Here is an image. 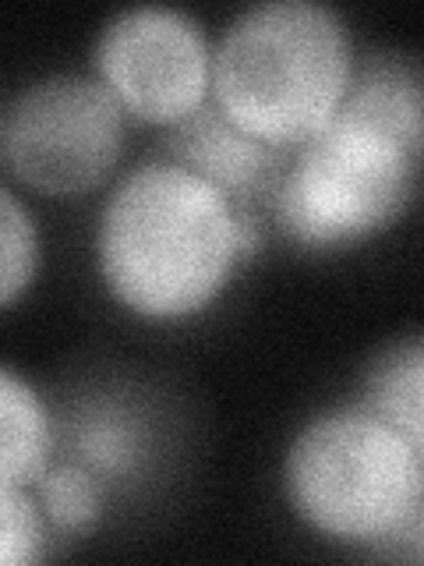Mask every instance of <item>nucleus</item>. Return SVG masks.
Masks as SVG:
<instances>
[{
  "mask_svg": "<svg viewBox=\"0 0 424 566\" xmlns=\"http://www.w3.org/2000/svg\"><path fill=\"white\" fill-rule=\"evenodd\" d=\"M353 40L318 0L244 8L212 50V99L265 146H305L336 117L353 78Z\"/></svg>",
  "mask_w": 424,
  "mask_h": 566,
  "instance_id": "obj_2",
  "label": "nucleus"
},
{
  "mask_svg": "<svg viewBox=\"0 0 424 566\" xmlns=\"http://www.w3.org/2000/svg\"><path fill=\"white\" fill-rule=\"evenodd\" d=\"M336 117L385 135L424 159V61L403 53H371L361 67H353Z\"/></svg>",
  "mask_w": 424,
  "mask_h": 566,
  "instance_id": "obj_8",
  "label": "nucleus"
},
{
  "mask_svg": "<svg viewBox=\"0 0 424 566\" xmlns=\"http://www.w3.org/2000/svg\"><path fill=\"white\" fill-rule=\"evenodd\" d=\"M40 506L22 485H4L0 495V559L4 566H25L43 556Z\"/></svg>",
  "mask_w": 424,
  "mask_h": 566,
  "instance_id": "obj_14",
  "label": "nucleus"
},
{
  "mask_svg": "<svg viewBox=\"0 0 424 566\" xmlns=\"http://www.w3.org/2000/svg\"><path fill=\"white\" fill-rule=\"evenodd\" d=\"M290 510L336 542L393 538L421 513L424 460L364 403L315 415L283 464Z\"/></svg>",
  "mask_w": 424,
  "mask_h": 566,
  "instance_id": "obj_3",
  "label": "nucleus"
},
{
  "mask_svg": "<svg viewBox=\"0 0 424 566\" xmlns=\"http://www.w3.org/2000/svg\"><path fill=\"white\" fill-rule=\"evenodd\" d=\"M40 506L46 521L61 531H88L103 513V489L99 474H93L78 460L61 468H46L40 478Z\"/></svg>",
  "mask_w": 424,
  "mask_h": 566,
  "instance_id": "obj_12",
  "label": "nucleus"
},
{
  "mask_svg": "<svg viewBox=\"0 0 424 566\" xmlns=\"http://www.w3.org/2000/svg\"><path fill=\"white\" fill-rule=\"evenodd\" d=\"M124 114L99 78L46 75L29 82L0 117L4 167L43 195H82L117 167Z\"/></svg>",
  "mask_w": 424,
  "mask_h": 566,
  "instance_id": "obj_5",
  "label": "nucleus"
},
{
  "mask_svg": "<svg viewBox=\"0 0 424 566\" xmlns=\"http://www.w3.org/2000/svg\"><path fill=\"white\" fill-rule=\"evenodd\" d=\"M50 418L35 389L14 376V368L0 371V478L4 485L29 489L50 468Z\"/></svg>",
  "mask_w": 424,
  "mask_h": 566,
  "instance_id": "obj_10",
  "label": "nucleus"
},
{
  "mask_svg": "<svg viewBox=\"0 0 424 566\" xmlns=\"http://www.w3.org/2000/svg\"><path fill=\"white\" fill-rule=\"evenodd\" d=\"M424 159L385 135L332 117L273 188L279 230L308 252L350 248L393 227L421 188Z\"/></svg>",
  "mask_w": 424,
  "mask_h": 566,
  "instance_id": "obj_4",
  "label": "nucleus"
},
{
  "mask_svg": "<svg viewBox=\"0 0 424 566\" xmlns=\"http://www.w3.org/2000/svg\"><path fill=\"white\" fill-rule=\"evenodd\" d=\"M96 67L124 111L149 124H181L212 93L205 29L163 4L117 11L99 32Z\"/></svg>",
  "mask_w": 424,
  "mask_h": 566,
  "instance_id": "obj_6",
  "label": "nucleus"
},
{
  "mask_svg": "<svg viewBox=\"0 0 424 566\" xmlns=\"http://www.w3.org/2000/svg\"><path fill=\"white\" fill-rule=\"evenodd\" d=\"M417 545H421V556H424V513H421V527H417Z\"/></svg>",
  "mask_w": 424,
  "mask_h": 566,
  "instance_id": "obj_15",
  "label": "nucleus"
},
{
  "mask_svg": "<svg viewBox=\"0 0 424 566\" xmlns=\"http://www.w3.org/2000/svg\"><path fill=\"white\" fill-rule=\"evenodd\" d=\"M0 252H4V270H0V301L14 305L40 265V230H35L32 212L18 202L11 188H0Z\"/></svg>",
  "mask_w": 424,
  "mask_h": 566,
  "instance_id": "obj_13",
  "label": "nucleus"
},
{
  "mask_svg": "<svg viewBox=\"0 0 424 566\" xmlns=\"http://www.w3.org/2000/svg\"><path fill=\"white\" fill-rule=\"evenodd\" d=\"M279 153L283 149L265 146L255 135L237 128L216 106V99L194 111L188 120L173 124L167 146L170 164H181L205 177L234 202L262 195L273 181L279 185Z\"/></svg>",
  "mask_w": 424,
  "mask_h": 566,
  "instance_id": "obj_7",
  "label": "nucleus"
},
{
  "mask_svg": "<svg viewBox=\"0 0 424 566\" xmlns=\"http://www.w3.org/2000/svg\"><path fill=\"white\" fill-rule=\"evenodd\" d=\"M361 403L424 460V333L389 344L368 365Z\"/></svg>",
  "mask_w": 424,
  "mask_h": 566,
  "instance_id": "obj_9",
  "label": "nucleus"
},
{
  "mask_svg": "<svg viewBox=\"0 0 424 566\" xmlns=\"http://www.w3.org/2000/svg\"><path fill=\"white\" fill-rule=\"evenodd\" d=\"M75 457L99 478H131L141 464V436L124 411L99 407L78 421Z\"/></svg>",
  "mask_w": 424,
  "mask_h": 566,
  "instance_id": "obj_11",
  "label": "nucleus"
},
{
  "mask_svg": "<svg viewBox=\"0 0 424 566\" xmlns=\"http://www.w3.org/2000/svg\"><path fill=\"white\" fill-rule=\"evenodd\" d=\"M255 244L258 223L244 206L170 159L120 177L96 227L106 291L152 323H177L212 305Z\"/></svg>",
  "mask_w": 424,
  "mask_h": 566,
  "instance_id": "obj_1",
  "label": "nucleus"
}]
</instances>
